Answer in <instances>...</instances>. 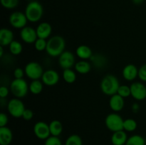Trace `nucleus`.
Segmentation results:
<instances>
[{"mask_svg": "<svg viewBox=\"0 0 146 145\" xmlns=\"http://www.w3.org/2000/svg\"><path fill=\"white\" fill-rule=\"evenodd\" d=\"M65 39L61 36H54L48 38L47 41L46 51L49 56L56 58L65 51Z\"/></svg>", "mask_w": 146, "mask_h": 145, "instance_id": "f257e3e1", "label": "nucleus"}, {"mask_svg": "<svg viewBox=\"0 0 146 145\" xmlns=\"http://www.w3.org/2000/svg\"><path fill=\"white\" fill-rule=\"evenodd\" d=\"M120 82L116 76L111 74H108L102 78L100 83L101 90L104 95L108 96L117 94L120 87Z\"/></svg>", "mask_w": 146, "mask_h": 145, "instance_id": "f03ea898", "label": "nucleus"}, {"mask_svg": "<svg viewBox=\"0 0 146 145\" xmlns=\"http://www.w3.org/2000/svg\"><path fill=\"white\" fill-rule=\"evenodd\" d=\"M24 13L29 22L36 23L42 18L44 14V8L41 3L34 0L28 3L25 8Z\"/></svg>", "mask_w": 146, "mask_h": 145, "instance_id": "7ed1b4c3", "label": "nucleus"}, {"mask_svg": "<svg viewBox=\"0 0 146 145\" xmlns=\"http://www.w3.org/2000/svg\"><path fill=\"white\" fill-rule=\"evenodd\" d=\"M29 85H28L27 81L22 79H15L14 78L10 85V91L11 94L17 98H24L29 90Z\"/></svg>", "mask_w": 146, "mask_h": 145, "instance_id": "20e7f679", "label": "nucleus"}, {"mask_svg": "<svg viewBox=\"0 0 146 145\" xmlns=\"http://www.w3.org/2000/svg\"><path fill=\"white\" fill-rule=\"evenodd\" d=\"M124 119L118 114L113 112L106 116L105 119V125L107 129L113 132L123 130Z\"/></svg>", "mask_w": 146, "mask_h": 145, "instance_id": "39448f33", "label": "nucleus"}, {"mask_svg": "<svg viewBox=\"0 0 146 145\" xmlns=\"http://www.w3.org/2000/svg\"><path fill=\"white\" fill-rule=\"evenodd\" d=\"M25 109V105L19 98H12L7 104V110L10 115L14 118L22 117L23 113Z\"/></svg>", "mask_w": 146, "mask_h": 145, "instance_id": "423d86ee", "label": "nucleus"}, {"mask_svg": "<svg viewBox=\"0 0 146 145\" xmlns=\"http://www.w3.org/2000/svg\"><path fill=\"white\" fill-rule=\"evenodd\" d=\"M25 75L31 80H40L44 73V69L40 63L36 61L28 63L24 67Z\"/></svg>", "mask_w": 146, "mask_h": 145, "instance_id": "0eeeda50", "label": "nucleus"}, {"mask_svg": "<svg viewBox=\"0 0 146 145\" xmlns=\"http://www.w3.org/2000/svg\"><path fill=\"white\" fill-rule=\"evenodd\" d=\"M9 21L10 25L14 28L21 30L27 26V24L29 21L26 16L25 13L21 11H14L10 14Z\"/></svg>", "mask_w": 146, "mask_h": 145, "instance_id": "6e6552de", "label": "nucleus"}, {"mask_svg": "<svg viewBox=\"0 0 146 145\" xmlns=\"http://www.w3.org/2000/svg\"><path fill=\"white\" fill-rule=\"evenodd\" d=\"M76 64V58L71 51H65L58 56V65L62 69L72 68Z\"/></svg>", "mask_w": 146, "mask_h": 145, "instance_id": "1a4fd4ad", "label": "nucleus"}, {"mask_svg": "<svg viewBox=\"0 0 146 145\" xmlns=\"http://www.w3.org/2000/svg\"><path fill=\"white\" fill-rule=\"evenodd\" d=\"M34 133L38 139L46 140L51 136L49 125L43 121L37 122L34 126Z\"/></svg>", "mask_w": 146, "mask_h": 145, "instance_id": "9d476101", "label": "nucleus"}, {"mask_svg": "<svg viewBox=\"0 0 146 145\" xmlns=\"http://www.w3.org/2000/svg\"><path fill=\"white\" fill-rule=\"evenodd\" d=\"M131 96L136 100L146 99V86L143 82H135L131 85Z\"/></svg>", "mask_w": 146, "mask_h": 145, "instance_id": "9b49d317", "label": "nucleus"}, {"mask_svg": "<svg viewBox=\"0 0 146 145\" xmlns=\"http://www.w3.org/2000/svg\"><path fill=\"white\" fill-rule=\"evenodd\" d=\"M20 38L24 43L28 44H34L38 38L36 29L31 26H25L20 31Z\"/></svg>", "mask_w": 146, "mask_h": 145, "instance_id": "f8f14e48", "label": "nucleus"}, {"mask_svg": "<svg viewBox=\"0 0 146 145\" xmlns=\"http://www.w3.org/2000/svg\"><path fill=\"white\" fill-rule=\"evenodd\" d=\"M41 79L44 85L46 86H54L58 84L60 80V76L56 71L49 69L44 71Z\"/></svg>", "mask_w": 146, "mask_h": 145, "instance_id": "ddd939ff", "label": "nucleus"}, {"mask_svg": "<svg viewBox=\"0 0 146 145\" xmlns=\"http://www.w3.org/2000/svg\"><path fill=\"white\" fill-rule=\"evenodd\" d=\"M122 75L125 80L133 81L138 78V68L133 64H128L123 69Z\"/></svg>", "mask_w": 146, "mask_h": 145, "instance_id": "4468645a", "label": "nucleus"}, {"mask_svg": "<svg viewBox=\"0 0 146 145\" xmlns=\"http://www.w3.org/2000/svg\"><path fill=\"white\" fill-rule=\"evenodd\" d=\"M109 106L113 112H120L123 109L124 106H125L124 98L118 94H115V95H112L109 100Z\"/></svg>", "mask_w": 146, "mask_h": 145, "instance_id": "2eb2a0df", "label": "nucleus"}, {"mask_svg": "<svg viewBox=\"0 0 146 145\" xmlns=\"http://www.w3.org/2000/svg\"><path fill=\"white\" fill-rule=\"evenodd\" d=\"M38 38L47 39L50 37L52 33V26L48 22H41L36 28Z\"/></svg>", "mask_w": 146, "mask_h": 145, "instance_id": "dca6fc26", "label": "nucleus"}, {"mask_svg": "<svg viewBox=\"0 0 146 145\" xmlns=\"http://www.w3.org/2000/svg\"><path fill=\"white\" fill-rule=\"evenodd\" d=\"M14 33L11 30L3 28L0 30V45L3 47L9 46L14 40Z\"/></svg>", "mask_w": 146, "mask_h": 145, "instance_id": "f3484780", "label": "nucleus"}, {"mask_svg": "<svg viewBox=\"0 0 146 145\" xmlns=\"http://www.w3.org/2000/svg\"><path fill=\"white\" fill-rule=\"evenodd\" d=\"M13 140L12 131L8 127H0V145H9Z\"/></svg>", "mask_w": 146, "mask_h": 145, "instance_id": "a211bd4d", "label": "nucleus"}, {"mask_svg": "<svg viewBox=\"0 0 146 145\" xmlns=\"http://www.w3.org/2000/svg\"><path fill=\"white\" fill-rule=\"evenodd\" d=\"M128 137L125 130L113 132L111 141L113 145H125Z\"/></svg>", "mask_w": 146, "mask_h": 145, "instance_id": "6ab92c4d", "label": "nucleus"}, {"mask_svg": "<svg viewBox=\"0 0 146 145\" xmlns=\"http://www.w3.org/2000/svg\"><path fill=\"white\" fill-rule=\"evenodd\" d=\"M76 54L81 60L91 59L92 58L93 51L89 46L86 45H80L76 50Z\"/></svg>", "mask_w": 146, "mask_h": 145, "instance_id": "aec40b11", "label": "nucleus"}, {"mask_svg": "<svg viewBox=\"0 0 146 145\" xmlns=\"http://www.w3.org/2000/svg\"><path fill=\"white\" fill-rule=\"evenodd\" d=\"M76 72L81 75H85L88 73L91 70V65L88 61L86 60H81L80 61L76 63L74 65Z\"/></svg>", "mask_w": 146, "mask_h": 145, "instance_id": "412c9836", "label": "nucleus"}, {"mask_svg": "<svg viewBox=\"0 0 146 145\" xmlns=\"http://www.w3.org/2000/svg\"><path fill=\"white\" fill-rule=\"evenodd\" d=\"M48 125H49L50 132H51V136H59L61 135L63 132L64 127H63L62 123L59 120L54 119V120L51 121Z\"/></svg>", "mask_w": 146, "mask_h": 145, "instance_id": "4be33fe9", "label": "nucleus"}, {"mask_svg": "<svg viewBox=\"0 0 146 145\" xmlns=\"http://www.w3.org/2000/svg\"><path fill=\"white\" fill-rule=\"evenodd\" d=\"M29 91L33 95H38L44 89V83L40 80H34L29 84Z\"/></svg>", "mask_w": 146, "mask_h": 145, "instance_id": "5701e85b", "label": "nucleus"}, {"mask_svg": "<svg viewBox=\"0 0 146 145\" xmlns=\"http://www.w3.org/2000/svg\"><path fill=\"white\" fill-rule=\"evenodd\" d=\"M63 78L66 82L68 84H72L76 80V73L71 68L65 69L63 71Z\"/></svg>", "mask_w": 146, "mask_h": 145, "instance_id": "b1692460", "label": "nucleus"}, {"mask_svg": "<svg viewBox=\"0 0 146 145\" xmlns=\"http://www.w3.org/2000/svg\"><path fill=\"white\" fill-rule=\"evenodd\" d=\"M125 145H145V141L141 135L134 134L128 137Z\"/></svg>", "mask_w": 146, "mask_h": 145, "instance_id": "393cba45", "label": "nucleus"}, {"mask_svg": "<svg viewBox=\"0 0 146 145\" xmlns=\"http://www.w3.org/2000/svg\"><path fill=\"white\" fill-rule=\"evenodd\" d=\"M9 51L12 55H18L21 53L23 51V45L19 41H13L9 45Z\"/></svg>", "mask_w": 146, "mask_h": 145, "instance_id": "a878e982", "label": "nucleus"}, {"mask_svg": "<svg viewBox=\"0 0 146 145\" xmlns=\"http://www.w3.org/2000/svg\"><path fill=\"white\" fill-rule=\"evenodd\" d=\"M137 127H138V123L135 119H131V118L124 119L123 130H125V132H134L137 129Z\"/></svg>", "mask_w": 146, "mask_h": 145, "instance_id": "bb28decb", "label": "nucleus"}, {"mask_svg": "<svg viewBox=\"0 0 146 145\" xmlns=\"http://www.w3.org/2000/svg\"><path fill=\"white\" fill-rule=\"evenodd\" d=\"M64 145H83L82 139L78 134H71L67 138Z\"/></svg>", "mask_w": 146, "mask_h": 145, "instance_id": "cd10ccee", "label": "nucleus"}, {"mask_svg": "<svg viewBox=\"0 0 146 145\" xmlns=\"http://www.w3.org/2000/svg\"><path fill=\"white\" fill-rule=\"evenodd\" d=\"M117 94L121 95V96L123 98H128V97L131 96V87L125 85H120L119 88H118Z\"/></svg>", "mask_w": 146, "mask_h": 145, "instance_id": "c85d7f7f", "label": "nucleus"}, {"mask_svg": "<svg viewBox=\"0 0 146 145\" xmlns=\"http://www.w3.org/2000/svg\"><path fill=\"white\" fill-rule=\"evenodd\" d=\"M47 46V41L46 39L44 38H37L36 41L34 43V47L37 51H46Z\"/></svg>", "mask_w": 146, "mask_h": 145, "instance_id": "c756f323", "label": "nucleus"}, {"mask_svg": "<svg viewBox=\"0 0 146 145\" xmlns=\"http://www.w3.org/2000/svg\"><path fill=\"white\" fill-rule=\"evenodd\" d=\"M0 1L2 7L7 9H15L19 4V0H0Z\"/></svg>", "mask_w": 146, "mask_h": 145, "instance_id": "7c9ffc66", "label": "nucleus"}, {"mask_svg": "<svg viewBox=\"0 0 146 145\" xmlns=\"http://www.w3.org/2000/svg\"><path fill=\"white\" fill-rule=\"evenodd\" d=\"M44 145H62L61 139L58 136H50L49 137L47 138L44 142Z\"/></svg>", "mask_w": 146, "mask_h": 145, "instance_id": "2f4dec72", "label": "nucleus"}, {"mask_svg": "<svg viewBox=\"0 0 146 145\" xmlns=\"http://www.w3.org/2000/svg\"><path fill=\"white\" fill-rule=\"evenodd\" d=\"M138 78L143 82H146V63L138 68Z\"/></svg>", "mask_w": 146, "mask_h": 145, "instance_id": "473e14b6", "label": "nucleus"}, {"mask_svg": "<svg viewBox=\"0 0 146 145\" xmlns=\"http://www.w3.org/2000/svg\"><path fill=\"white\" fill-rule=\"evenodd\" d=\"M25 75L24 69L21 68H16L14 71V77L15 79H22Z\"/></svg>", "mask_w": 146, "mask_h": 145, "instance_id": "72a5a7b5", "label": "nucleus"}, {"mask_svg": "<svg viewBox=\"0 0 146 145\" xmlns=\"http://www.w3.org/2000/svg\"><path fill=\"white\" fill-rule=\"evenodd\" d=\"M34 117V112L30 109H26L23 113L22 118L26 121H30Z\"/></svg>", "mask_w": 146, "mask_h": 145, "instance_id": "f704fd0d", "label": "nucleus"}, {"mask_svg": "<svg viewBox=\"0 0 146 145\" xmlns=\"http://www.w3.org/2000/svg\"><path fill=\"white\" fill-rule=\"evenodd\" d=\"M8 122L9 118L7 114L4 113V112H1L0 114V127L7 126V124H8Z\"/></svg>", "mask_w": 146, "mask_h": 145, "instance_id": "c9c22d12", "label": "nucleus"}, {"mask_svg": "<svg viewBox=\"0 0 146 145\" xmlns=\"http://www.w3.org/2000/svg\"><path fill=\"white\" fill-rule=\"evenodd\" d=\"M9 90L7 87L6 86H1L0 87V98L1 99L6 98L9 94Z\"/></svg>", "mask_w": 146, "mask_h": 145, "instance_id": "e433bc0d", "label": "nucleus"}, {"mask_svg": "<svg viewBox=\"0 0 146 145\" xmlns=\"http://www.w3.org/2000/svg\"><path fill=\"white\" fill-rule=\"evenodd\" d=\"M140 109V106L137 103H134L132 106V110L134 112H138V110Z\"/></svg>", "mask_w": 146, "mask_h": 145, "instance_id": "4c0bfd02", "label": "nucleus"}, {"mask_svg": "<svg viewBox=\"0 0 146 145\" xmlns=\"http://www.w3.org/2000/svg\"><path fill=\"white\" fill-rule=\"evenodd\" d=\"M145 0H132V1L133 2V4H136V5H140V4H143Z\"/></svg>", "mask_w": 146, "mask_h": 145, "instance_id": "58836bf2", "label": "nucleus"}, {"mask_svg": "<svg viewBox=\"0 0 146 145\" xmlns=\"http://www.w3.org/2000/svg\"><path fill=\"white\" fill-rule=\"evenodd\" d=\"M3 54H4V47L0 45V57L2 58Z\"/></svg>", "mask_w": 146, "mask_h": 145, "instance_id": "ea45409f", "label": "nucleus"}, {"mask_svg": "<svg viewBox=\"0 0 146 145\" xmlns=\"http://www.w3.org/2000/svg\"><path fill=\"white\" fill-rule=\"evenodd\" d=\"M28 1H34V0H28Z\"/></svg>", "mask_w": 146, "mask_h": 145, "instance_id": "a19ab883", "label": "nucleus"}, {"mask_svg": "<svg viewBox=\"0 0 146 145\" xmlns=\"http://www.w3.org/2000/svg\"><path fill=\"white\" fill-rule=\"evenodd\" d=\"M145 145H146V144H145Z\"/></svg>", "mask_w": 146, "mask_h": 145, "instance_id": "79ce46f5", "label": "nucleus"}]
</instances>
